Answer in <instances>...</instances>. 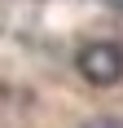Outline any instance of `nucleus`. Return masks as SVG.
<instances>
[{
    "instance_id": "nucleus-1",
    "label": "nucleus",
    "mask_w": 123,
    "mask_h": 128,
    "mask_svg": "<svg viewBox=\"0 0 123 128\" xmlns=\"http://www.w3.org/2000/svg\"><path fill=\"white\" fill-rule=\"evenodd\" d=\"M79 71H84L88 84H97V88H110V84H119L123 80V49L119 44H88V49H79Z\"/></svg>"
},
{
    "instance_id": "nucleus-3",
    "label": "nucleus",
    "mask_w": 123,
    "mask_h": 128,
    "mask_svg": "<svg viewBox=\"0 0 123 128\" xmlns=\"http://www.w3.org/2000/svg\"><path fill=\"white\" fill-rule=\"evenodd\" d=\"M110 4H114V9H123V0H110Z\"/></svg>"
},
{
    "instance_id": "nucleus-2",
    "label": "nucleus",
    "mask_w": 123,
    "mask_h": 128,
    "mask_svg": "<svg viewBox=\"0 0 123 128\" xmlns=\"http://www.w3.org/2000/svg\"><path fill=\"white\" fill-rule=\"evenodd\" d=\"M88 128H123V119H92Z\"/></svg>"
}]
</instances>
